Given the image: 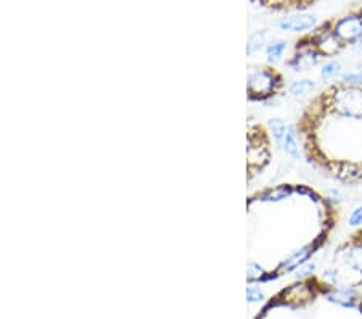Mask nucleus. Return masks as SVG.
<instances>
[{"mask_svg":"<svg viewBox=\"0 0 362 319\" xmlns=\"http://www.w3.org/2000/svg\"><path fill=\"white\" fill-rule=\"evenodd\" d=\"M309 105L325 115L362 120V86L346 83L334 84L320 92Z\"/></svg>","mask_w":362,"mask_h":319,"instance_id":"obj_1","label":"nucleus"},{"mask_svg":"<svg viewBox=\"0 0 362 319\" xmlns=\"http://www.w3.org/2000/svg\"><path fill=\"white\" fill-rule=\"evenodd\" d=\"M284 89V76L277 69L262 66L248 74V97L251 100L266 102L277 97Z\"/></svg>","mask_w":362,"mask_h":319,"instance_id":"obj_2","label":"nucleus"},{"mask_svg":"<svg viewBox=\"0 0 362 319\" xmlns=\"http://www.w3.org/2000/svg\"><path fill=\"white\" fill-rule=\"evenodd\" d=\"M271 160L269 139L261 126H251L248 134V171L256 174Z\"/></svg>","mask_w":362,"mask_h":319,"instance_id":"obj_3","label":"nucleus"},{"mask_svg":"<svg viewBox=\"0 0 362 319\" xmlns=\"http://www.w3.org/2000/svg\"><path fill=\"white\" fill-rule=\"evenodd\" d=\"M317 25V18L314 15L309 13H296L285 16L280 20L279 26L282 31H291V33H306L309 29H314Z\"/></svg>","mask_w":362,"mask_h":319,"instance_id":"obj_4","label":"nucleus"},{"mask_svg":"<svg viewBox=\"0 0 362 319\" xmlns=\"http://www.w3.org/2000/svg\"><path fill=\"white\" fill-rule=\"evenodd\" d=\"M296 190V187L290 184H280L277 187H272V189H266L264 192H261L258 197H256V200L261 202V203H280V202H285L287 199H290L293 192Z\"/></svg>","mask_w":362,"mask_h":319,"instance_id":"obj_5","label":"nucleus"},{"mask_svg":"<svg viewBox=\"0 0 362 319\" xmlns=\"http://www.w3.org/2000/svg\"><path fill=\"white\" fill-rule=\"evenodd\" d=\"M284 150L291 160H300L301 152H300V144H298V129L291 124H288L287 127V134H285V141H284Z\"/></svg>","mask_w":362,"mask_h":319,"instance_id":"obj_6","label":"nucleus"},{"mask_svg":"<svg viewBox=\"0 0 362 319\" xmlns=\"http://www.w3.org/2000/svg\"><path fill=\"white\" fill-rule=\"evenodd\" d=\"M314 89H316V83H314L313 79H300V81H295V83L290 84L288 92L291 97L300 98V97L309 95Z\"/></svg>","mask_w":362,"mask_h":319,"instance_id":"obj_7","label":"nucleus"},{"mask_svg":"<svg viewBox=\"0 0 362 319\" xmlns=\"http://www.w3.org/2000/svg\"><path fill=\"white\" fill-rule=\"evenodd\" d=\"M269 127L272 131V137L274 142H276V147L280 149L284 147V141H285V134H287V124L282 118H271L269 120Z\"/></svg>","mask_w":362,"mask_h":319,"instance_id":"obj_8","label":"nucleus"},{"mask_svg":"<svg viewBox=\"0 0 362 319\" xmlns=\"http://www.w3.org/2000/svg\"><path fill=\"white\" fill-rule=\"evenodd\" d=\"M285 50H287V42H285V40H276V42H271V44L266 47L267 60L272 62V63L279 62L280 58L284 57Z\"/></svg>","mask_w":362,"mask_h":319,"instance_id":"obj_9","label":"nucleus"},{"mask_svg":"<svg viewBox=\"0 0 362 319\" xmlns=\"http://www.w3.org/2000/svg\"><path fill=\"white\" fill-rule=\"evenodd\" d=\"M266 36H267V31L266 29H262V31H258L255 34H251V37L248 40V55H253L258 52L262 45H264V40H266Z\"/></svg>","mask_w":362,"mask_h":319,"instance_id":"obj_10","label":"nucleus"},{"mask_svg":"<svg viewBox=\"0 0 362 319\" xmlns=\"http://www.w3.org/2000/svg\"><path fill=\"white\" fill-rule=\"evenodd\" d=\"M341 71V65L338 62H329L325 63V65L322 66V71H320V78H322V81H330L334 79L335 76H338Z\"/></svg>","mask_w":362,"mask_h":319,"instance_id":"obj_11","label":"nucleus"},{"mask_svg":"<svg viewBox=\"0 0 362 319\" xmlns=\"http://www.w3.org/2000/svg\"><path fill=\"white\" fill-rule=\"evenodd\" d=\"M341 83L362 86V69H358L354 73H344L341 76Z\"/></svg>","mask_w":362,"mask_h":319,"instance_id":"obj_12","label":"nucleus"},{"mask_svg":"<svg viewBox=\"0 0 362 319\" xmlns=\"http://www.w3.org/2000/svg\"><path fill=\"white\" fill-rule=\"evenodd\" d=\"M348 224L351 226V228H359V226H362V205L354 208L351 216L348 219Z\"/></svg>","mask_w":362,"mask_h":319,"instance_id":"obj_13","label":"nucleus"},{"mask_svg":"<svg viewBox=\"0 0 362 319\" xmlns=\"http://www.w3.org/2000/svg\"><path fill=\"white\" fill-rule=\"evenodd\" d=\"M316 271V263H309L305 268L298 269L296 271V276L298 277H306V276H313V272Z\"/></svg>","mask_w":362,"mask_h":319,"instance_id":"obj_14","label":"nucleus"},{"mask_svg":"<svg viewBox=\"0 0 362 319\" xmlns=\"http://www.w3.org/2000/svg\"><path fill=\"white\" fill-rule=\"evenodd\" d=\"M247 295H248V300L250 301H256V300H261L262 298V294L259 292V290L258 289H253V287L248 289Z\"/></svg>","mask_w":362,"mask_h":319,"instance_id":"obj_15","label":"nucleus"}]
</instances>
